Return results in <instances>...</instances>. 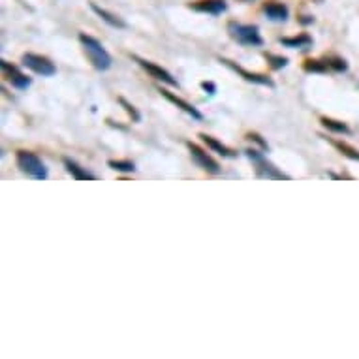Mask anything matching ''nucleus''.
<instances>
[{"mask_svg":"<svg viewBox=\"0 0 359 359\" xmlns=\"http://www.w3.org/2000/svg\"><path fill=\"white\" fill-rule=\"evenodd\" d=\"M245 2H248V0H245Z\"/></svg>","mask_w":359,"mask_h":359,"instance_id":"a878e982","label":"nucleus"},{"mask_svg":"<svg viewBox=\"0 0 359 359\" xmlns=\"http://www.w3.org/2000/svg\"><path fill=\"white\" fill-rule=\"evenodd\" d=\"M200 138L203 140V143H205L209 149H213L214 153L222 154V156H226V158H235V156H237V153H235L233 149L226 147L224 143H220L218 140H214V138H211V136H207V133H200Z\"/></svg>","mask_w":359,"mask_h":359,"instance_id":"4468645a","label":"nucleus"},{"mask_svg":"<svg viewBox=\"0 0 359 359\" xmlns=\"http://www.w3.org/2000/svg\"><path fill=\"white\" fill-rule=\"evenodd\" d=\"M62 162H64V166H66V171L70 173L75 181H96V175L91 171H86L85 167H81L75 160L64 158Z\"/></svg>","mask_w":359,"mask_h":359,"instance_id":"f8f14e48","label":"nucleus"},{"mask_svg":"<svg viewBox=\"0 0 359 359\" xmlns=\"http://www.w3.org/2000/svg\"><path fill=\"white\" fill-rule=\"evenodd\" d=\"M15 162H17V167H19L21 171L30 175V177L36 181H46L47 175H49L46 164L41 162V158L36 153H30V151H17Z\"/></svg>","mask_w":359,"mask_h":359,"instance_id":"f03ea898","label":"nucleus"},{"mask_svg":"<svg viewBox=\"0 0 359 359\" xmlns=\"http://www.w3.org/2000/svg\"><path fill=\"white\" fill-rule=\"evenodd\" d=\"M107 166L115 169V171H122V173H132L136 171V164L130 160H109Z\"/></svg>","mask_w":359,"mask_h":359,"instance_id":"a211bd4d","label":"nucleus"},{"mask_svg":"<svg viewBox=\"0 0 359 359\" xmlns=\"http://www.w3.org/2000/svg\"><path fill=\"white\" fill-rule=\"evenodd\" d=\"M246 156L252 160L254 164H256V171H258L259 177H263V179H275V181H290L292 177L286 175V173H282L279 167H275L269 160L263 156V154L256 151V149H248L246 151Z\"/></svg>","mask_w":359,"mask_h":359,"instance_id":"20e7f679","label":"nucleus"},{"mask_svg":"<svg viewBox=\"0 0 359 359\" xmlns=\"http://www.w3.org/2000/svg\"><path fill=\"white\" fill-rule=\"evenodd\" d=\"M329 143H331L335 149H339L340 153L344 154V156H348V158L352 160H359V151L355 149V147L348 145V143H344V141H337V140H331L329 138Z\"/></svg>","mask_w":359,"mask_h":359,"instance_id":"f3484780","label":"nucleus"},{"mask_svg":"<svg viewBox=\"0 0 359 359\" xmlns=\"http://www.w3.org/2000/svg\"><path fill=\"white\" fill-rule=\"evenodd\" d=\"M220 62L222 64H226L228 68H232L233 72H237L243 77V79L250 81V83H256V85H265V86H271L273 88L275 83L271 77H267V75H261V73H254V72H248V70H245V68H241L239 64H235L233 60H228V59H220Z\"/></svg>","mask_w":359,"mask_h":359,"instance_id":"1a4fd4ad","label":"nucleus"},{"mask_svg":"<svg viewBox=\"0 0 359 359\" xmlns=\"http://www.w3.org/2000/svg\"><path fill=\"white\" fill-rule=\"evenodd\" d=\"M263 12L271 21H286L288 19V8L280 2H267L263 6Z\"/></svg>","mask_w":359,"mask_h":359,"instance_id":"2eb2a0df","label":"nucleus"},{"mask_svg":"<svg viewBox=\"0 0 359 359\" xmlns=\"http://www.w3.org/2000/svg\"><path fill=\"white\" fill-rule=\"evenodd\" d=\"M190 8L196 10V12H201V14L218 15L222 14V12H226L228 6L224 0H198V2H192Z\"/></svg>","mask_w":359,"mask_h":359,"instance_id":"9b49d317","label":"nucleus"},{"mask_svg":"<svg viewBox=\"0 0 359 359\" xmlns=\"http://www.w3.org/2000/svg\"><path fill=\"white\" fill-rule=\"evenodd\" d=\"M322 124L327 128V130H331V132H339V133H348L350 132V128L346 126L344 122H340V120H333V119H327V117H322Z\"/></svg>","mask_w":359,"mask_h":359,"instance_id":"6ab92c4d","label":"nucleus"},{"mask_svg":"<svg viewBox=\"0 0 359 359\" xmlns=\"http://www.w3.org/2000/svg\"><path fill=\"white\" fill-rule=\"evenodd\" d=\"M282 46L290 47V49H299V47H308L312 43V38L308 34H299V36H292V38H280Z\"/></svg>","mask_w":359,"mask_h":359,"instance_id":"dca6fc26","label":"nucleus"},{"mask_svg":"<svg viewBox=\"0 0 359 359\" xmlns=\"http://www.w3.org/2000/svg\"><path fill=\"white\" fill-rule=\"evenodd\" d=\"M187 147H188V151H190V156L194 158V162H196L201 169H205V171H209V173H214V175L220 173V164L211 156V154H207L200 145H196V143H192V141H188Z\"/></svg>","mask_w":359,"mask_h":359,"instance_id":"423d86ee","label":"nucleus"},{"mask_svg":"<svg viewBox=\"0 0 359 359\" xmlns=\"http://www.w3.org/2000/svg\"><path fill=\"white\" fill-rule=\"evenodd\" d=\"M132 59L136 60V62H138V64H140V66L143 68V70H145L151 77H154V79H158V81H164V83H167V85H171V86H179L177 79H175V77H173L167 70H164L162 66L154 64V62H151V60L140 59V57H136V55H133Z\"/></svg>","mask_w":359,"mask_h":359,"instance_id":"0eeeda50","label":"nucleus"},{"mask_svg":"<svg viewBox=\"0 0 359 359\" xmlns=\"http://www.w3.org/2000/svg\"><path fill=\"white\" fill-rule=\"evenodd\" d=\"M228 32L235 41H239L241 46L248 47H259L263 46V40L259 36V28L256 25H241V23H228Z\"/></svg>","mask_w":359,"mask_h":359,"instance_id":"7ed1b4c3","label":"nucleus"},{"mask_svg":"<svg viewBox=\"0 0 359 359\" xmlns=\"http://www.w3.org/2000/svg\"><path fill=\"white\" fill-rule=\"evenodd\" d=\"M119 104H120L122 107H124V111H126V113L130 115V117H132L133 122H140V120H141L140 111H138V109H136V107H133L132 104H130V102H126L124 98H119Z\"/></svg>","mask_w":359,"mask_h":359,"instance_id":"4be33fe9","label":"nucleus"},{"mask_svg":"<svg viewBox=\"0 0 359 359\" xmlns=\"http://www.w3.org/2000/svg\"><path fill=\"white\" fill-rule=\"evenodd\" d=\"M327 62H329V68H331V70H337V72H344L346 68H348L344 59H339V57H331V59H327Z\"/></svg>","mask_w":359,"mask_h":359,"instance_id":"5701e85b","label":"nucleus"},{"mask_svg":"<svg viewBox=\"0 0 359 359\" xmlns=\"http://www.w3.org/2000/svg\"><path fill=\"white\" fill-rule=\"evenodd\" d=\"M0 66H2V72H4L6 81H10L15 88H27V86H30L32 79H30L28 75H25V73L21 72L17 66L10 64V62H6V60H2V62H0Z\"/></svg>","mask_w":359,"mask_h":359,"instance_id":"6e6552de","label":"nucleus"},{"mask_svg":"<svg viewBox=\"0 0 359 359\" xmlns=\"http://www.w3.org/2000/svg\"><path fill=\"white\" fill-rule=\"evenodd\" d=\"M246 138H248L250 141H256V143H258V145L261 147V149H267V141L261 140V136H258V133L250 132V133H246Z\"/></svg>","mask_w":359,"mask_h":359,"instance_id":"b1692460","label":"nucleus"},{"mask_svg":"<svg viewBox=\"0 0 359 359\" xmlns=\"http://www.w3.org/2000/svg\"><path fill=\"white\" fill-rule=\"evenodd\" d=\"M265 59H267V62L271 64V68H275V70H280V68H284L288 64L286 57H280V55L265 53Z\"/></svg>","mask_w":359,"mask_h":359,"instance_id":"412c9836","label":"nucleus"},{"mask_svg":"<svg viewBox=\"0 0 359 359\" xmlns=\"http://www.w3.org/2000/svg\"><path fill=\"white\" fill-rule=\"evenodd\" d=\"M79 41H81V46H83V51H85L86 59L91 60V64H93L96 70L106 72V70L111 68V64H113L111 55L107 53L106 47L102 46L96 38L88 36V34H79Z\"/></svg>","mask_w":359,"mask_h":359,"instance_id":"f257e3e1","label":"nucleus"},{"mask_svg":"<svg viewBox=\"0 0 359 359\" xmlns=\"http://www.w3.org/2000/svg\"><path fill=\"white\" fill-rule=\"evenodd\" d=\"M201 88H203V91H207L209 94L216 93V85H214V83H211V81H203V83H201Z\"/></svg>","mask_w":359,"mask_h":359,"instance_id":"393cba45","label":"nucleus"},{"mask_svg":"<svg viewBox=\"0 0 359 359\" xmlns=\"http://www.w3.org/2000/svg\"><path fill=\"white\" fill-rule=\"evenodd\" d=\"M158 93L162 94V96H164L166 100H169V102H171V104H175V106L179 107V109H183L185 113L190 115L192 119H196V120H201V119H203V115H201L200 111H198V109H196V107H194V106H190L188 102L183 100V98H179V96H175V94L169 93V91H166V88H158Z\"/></svg>","mask_w":359,"mask_h":359,"instance_id":"9d476101","label":"nucleus"},{"mask_svg":"<svg viewBox=\"0 0 359 359\" xmlns=\"http://www.w3.org/2000/svg\"><path fill=\"white\" fill-rule=\"evenodd\" d=\"M91 10H93L94 14L98 15L102 21H106L107 25H111V27H115V28H126V21L120 19L119 15L107 12L106 8H100L98 4H91Z\"/></svg>","mask_w":359,"mask_h":359,"instance_id":"ddd939ff","label":"nucleus"},{"mask_svg":"<svg viewBox=\"0 0 359 359\" xmlns=\"http://www.w3.org/2000/svg\"><path fill=\"white\" fill-rule=\"evenodd\" d=\"M23 66L28 68V70H32L34 73H38L41 77H51L57 73V66H55L51 60L43 57V55H36V53H25L23 55Z\"/></svg>","mask_w":359,"mask_h":359,"instance_id":"39448f33","label":"nucleus"},{"mask_svg":"<svg viewBox=\"0 0 359 359\" xmlns=\"http://www.w3.org/2000/svg\"><path fill=\"white\" fill-rule=\"evenodd\" d=\"M305 70L306 72H327L331 68H329V62L326 59V60H306Z\"/></svg>","mask_w":359,"mask_h":359,"instance_id":"aec40b11","label":"nucleus"}]
</instances>
